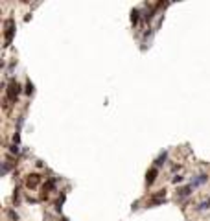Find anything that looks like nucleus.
<instances>
[{
	"mask_svg": "<svg viewBox=\"0 0 210 221\" xmlns=\"http://www.w3.org/2000/svg\"><path fill=\"white\" fill-rule=\"evenodd\" d=\"M192 190H193V186H192V184H188V186H184V188H181V190L177 192L179 199H184V197H188L190 193H192Z\"/></svg>",
	"mask_w": 210,
	"mask_h": 221,
	"instance_id": "nucleus-5",
	"label": "nucleus"
},
{
	"mask_svg": "<svg viewBox=\"0 0 210 221\" xmlns=\"http://www.w3.org/2000/svg\"><path fill=\"white\" fill-rule=\"evenodd\" d=\"M18 94H20V85L17 83V79H13V77H11L9 83H7V88H6V98H7V102L15 103V102H17V98H18Z\"/></svg>",
	"mask_w": 210,
	"mask_h": 221,
	"instance_id": "nucleus-1",
	"label": "nucleus"
},
{
	"mask_svg": "<svg viewBox=\"0 0 210 221\" xmlns=\"http://www.w3.org/2000/svg\"><path fill=\"white\" fill-rule=\"evenodd\" d=\"M207 208H210V199L203 201V203H199V206H197V210H207Z\"/></svg>",
	"mask_w": 210,
	"mask_h": 221,
	"instance_id": "nucleus-10",
	"label": "nucleus"
},
{
	"mask_svg": "<svg viewBox=\"0 0 210 221\" xmlns=\"http://www.w3.org/2000/svg\"><path fill=\"white\" fill-rule=\"evenodd\" d=\"M7 214H9V218H11V219H15V221H17V219H18V216H17V214H15V212H13V210H9V212H7Z\"/></svg>",
	"mask_w": 210,
	"mask_h": 221,
	"instance_id": "nucleus-13",
	"label": "nucleus"
},
{
	"mask_svg": "<svg viewBox=\"0 0 210 221\" xmlns=\"http://www.w3.org/2000/svg\"><path fill=\"white\" fill-rule=\"evenodd\" d=\"M181 181H182V177H181V175H175V177H173V184H179Z\"/></svg>",
	"mask_w": 210,
	"mask_h": 221,
	"instance_id": "nucleus-14",
	"label": "nucleus"
},
{
	"mask_svg": "<svg viewBox=\"0 0 210 221\" xmlns=\"http://www.w3.org/2000/svg\"><path fill=\"white\" fill-rule=\"evenodd\" d=\"M207 181H208V175H199V177H195V179H193V181H192V183H190V184H192L193 188H195V186H199V184L207 183Z\"/></svg>",
	"mask_w": 210,
	"mask_h": 221,
	"instance_id": "nucleus-6",
	"label": "nucleus"
},
{
	"mask_svg": "<svg viewBox=\"0 0 210 221\" xmlns=\"http://www.w3.org/2000/svg\"><path fill=\"white\" fill-rule=\"evenodd\" d=\"M61 221H68V219H65V218H63V219H61Z\"/></svg>",
	"mask_w": 210,
	"mask_h": 221,
	"instance_id": "nucleus-15",
	"label": "nucleus"
},
{
	"mask_svg": "<svg viewBox=\"0 0 210 221\" xmlns=\"http://www.w3.org/2000/svg\"><path fill=\"white\" fill-rule=\"evenodd\" d=\"M13 33H15V20L13 18H6V44L9 46L11 41H13Z\"/></svg>",
	"mask_w": 210,
	"mask_h": 221,
	"instance_id": "nucleus-2",
	"label": "nucleus"
},
{
	"mask_svg": "<svg viewBox=\"0 0 210 221\" xmlns=\"http://www.w3.org/2000/svg\"><path fill=\"white\" fill-rule=\"evenodd\" d=\"M138 20H140V9H133V11H131V22L137 24Z\"/></svg>",
	"mask_w": 210,
	"mask_h": 221,
	"instance_id": "nucleus-8",
	"label": "nucleus"
},
{
	"mask_svg": "<svg viewBox=\"0 0 210 221\" xmlns=\"http://www.w3.org/2000/svg\"><path fill=\"white\" fill-rule=\"evenodd\" d=\"M9 149H11V153H20V149H18V144H13V146H9Z\"/></svg>",
	"mask_w": 210,
	"mask_h": 221,
	"instance_id": "nucleus-12",
	"label": "nucleus"
},
{
	"mask_svg": "<svg viewBox=\"0 0 210 221\" xmlns=\"http://www.w3.org/2000/svg\"><path fill=\"white\" fill-rule=\"evenodd\" d=\"M33 92V85H32V81H28L26 83V94H32Z\"/></svg>",
	"mask_w": 210,
	"mask_h": 221,
	"instance_id": "nucleus-11",
	"label": "nucleus"
},
{
	"mask_svg": "<svg viewBox=\"0 0 210 221\" xmlns=\"http://www.w3.org/2000/svg\"><path fill=\"white\" fill-rule=\"evenodd\" d=\"M39 183H41V175H39V173H32V175H28V179H26V186H28V188H35Z\"/></svg>",
	"mask_w": 210,
	"mask_h": 221,
	"instance_id": "nucleus-3",
	"label": "nucleus"
},
{
	"mask_svg": "<svg viewBox=\"0 0 210 221\" xmlns=\"http://www.w3.org/2000/svg\"><path fill=\"white\" fill-rule=\"evenodd\" d=\"M55 183H57L55 179H50L48 183H46V186H44V192H46V190H53V188H55Z\"/></svg>",
	"mask_w": 210,
	"mask_h": 221,
	"instance_id": "nucleus-9",
	"label": "nucleus"
},
{
	"mask_svg": "<svg viewBox=\"0 0 210 221\" xmlns=\"http://www.w3.org/2000/svg\"><path fill=\"white\" fill-rule=\"evenodd\" d=\"M166 157H168V151H162V153L157 157V160H155V166H157V168H158V166H162V164H164V160H166Z\"/></svg>",
	"mask_w": 210,
	"mask_h": 221,
	"instance_id": "nucleus-7",
	"label": "nucleus"
},
{
	"mask_svg": "<svg viewBox=\"0 0 210 221\" xmlns=\"http://www.w3.org/2000/svg\"><path fill=\"white\" fill-rule=\"evenodd\" d=\"M157 175H158V168L157 166H153V168L147 172V177H146V181H147V184H153L155 183V179H157Z\"/></svg>",
	"mask_w": 210,
	"mask_h": 221,
	"instance_id": "nucleus-4",
	"label": "nucleus"
}]
</instances>
